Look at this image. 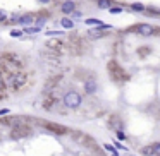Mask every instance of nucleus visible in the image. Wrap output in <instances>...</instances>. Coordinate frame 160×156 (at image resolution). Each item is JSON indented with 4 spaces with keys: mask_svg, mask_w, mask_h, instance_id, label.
<instances>
[{
    "mask_svg": "<svg viewBox=\"0 0 160 156\" xmlns=\"http://www.w3.org/2000/svg\"><path fill=\"white\" fill-rule=\"evenodd\" d=\"M64 105H66L67 108H71V110H76V108L81 106V103H83V98H81V94L78 93V91H67L66 94H64Z\"/></svg>",
    "mask_w": 160,
    "mask_h": 156,
    "instance_id": "obj_1",
    "label": "nucleus"
},
{
    "mask_svg": "<svg viewBox=\"0 0 160 156\" xmlns=\"http://www.w3.org/2000/svg\"><path fill=\"white\" fill-rule=\"evenodd\" d=\"M33 132V129L29 127L28 124H24L22 120H18V124L12 125V132H11V137L12 139H21V137H28L29 134Z\"/></svg>",
    "mask_w": 160,
    "mask_h": 156,
    "instance_id": "obj_2",
    "label": "nucleus"
},
{
    "mask_svg": "<svg viewBox=\"0 0 160 156\" xmlns=\"http://www.w3.org/2000/svg\"><path fill=\"white\" fill-rule=\"evenodd\" d=\"M43 125H45V127L48 129L50 132H53V134H59V135H64V134H67V132H69V129H67L66 125L55 124V122H45Z\"/></svg>",
    "mask_w": 160,
    "mask_h": 156,
    "instance_id": "obj_3",
    "label": "nucleus"
},
{
    "mask_svg": "<svg viewBox=\"0 0 160 156\" xmlns=\"http://www.w3.org/2000/svg\"><path fill=\"white\" fill-rule=\"evenodd\" d=\"M134 31L139 33L141 36H152L153 33H155V29H153L152 24H139V26H136V28H134Z\"/></svg>",
    "mask_w": 160,
    "mask_h": 156,
    "instance_id": "obj_4",
    "label": "nucleus"
},
{
    "mask_svg": "<svg viewBox=\"0 0 160 156\" xmlns=\"http://www.w3.org/2000/svg\"><path fill=\"white\" fill-rule=\"evenodd\" d=\"M97 89H98L97 81H95L93 77H88V79L84 81V91H86L88 94H93V93H97Z\"/></svg>",
    "mask_w": 160,
    "mask_h": 156,
    "instance_id": "obj_5",
    "label": "nucleus"
},
{
    "mask_svg": "<svg viewBox=\"0 0 160 156\" xmlns=\"http://www.w3.org/2000/svg\"><path fill=\"white\" fill-rule=\"evenodd\" d=\"M18 22L21 26H31L33 22H35V17H33L31 14H22V16L18 17Z\"/></svg>",
    "mask_w": 160,
    "mask_h": 156,
    "instance_id": "obj_6",
    "label": "nucleus"
},
{
    "mask_svg": "<svg viewBox=\"0 0 160 156\" xmlns=\"http://www.w3.org/2000/svg\"><path fill=\"white\" fill-rule=\"evenodd\" d=\"M60 9H62L64 14H72L74 9H76V4H74L72 0H66V2L62 4V7H60Z\"/></svg>",
    "mask_w": 160,
    "mask_h": 156,
    "instance_id": "obj_7",
    "label": "nucleus"
},
{
    "mask_svg": "<svg viewBox=\"0 0 160 156\" xmlns=\"http://www.w3.org/2000/svg\"><path fill=\"white\" fill-rule=\"evenodd\" d=\"M16 79L12 81V84H14V87H19L21 84H24L26 83V76L24 74H18V76H14Z\"/></svg>",
    "mask_w": 160,
    "mask_h": 156,
    "instance_id": "obj_8",
    "label": "nucleus"
},
{
    "mask_svg": "<svg viewBox=\"0 0 160 156\" xmlns=\"http://www.w3.org/2000/svg\"><path fill=\"white\" fill-rule=\"evenodd\" d=\"M60 24H62V26H64V28H66V29H72V28H74V22L71 21L69 17H64L62 21H60Z\"/></svg>",
    "mask_w": 160,
    "mask_h": 156,
    "instance_id": "obj_9",
    "label": "nucleus"
},
{
    "mask_svg": "<svg viewBox=\"0 0 160 156\" xmlns=\"http://www.w3.org/2000/svg\"><path fill=\"white\" fill-rule=\"evenodd\" d=\"M141 154H145V156H153V154H155V151H153V146L150 144V146H146V148H143V149H141Z\"/></svg>",
    "mask_w": 160,
    "mask_h": 156,
    "instance_id": "obj_10",
    "label": "nucleus"
},
{
    "mask_svg": "<svg viewBox=\"0 0 160 156\" xmlns=\"http://www.w3.org/2000/svg\"><path fill=\"white\" fill-rule=\"evenodd\" d=\"M98 7L105 11V9H110L112 4H110V0H98Z\"/></svg>",
    "mask_w": 160,
    "mask_h": 156,
    "instance_id": "obj_11",
    "label": "nucleus"
},
{
    "mask_svg": "<svg viewBox=\"0 0 160 156\" xmlns=\"http://www.w3.org/2000/svg\"><path fill=\"white\" fill-rule=\"evenodd\" d=\"M84 22H86L88 26H102V21H100V19H86Z\"/></svg>",
    "mask_w": 160,
    "mask_h": 156,
    "instance_id": "obj_12",
    "label": "nucleus"
},
{
    "mask_svg": "<svg viewBox=\"0 0 160 156\" xmlns=\"http://www.w3.org/2000/svg\"><path fill=\"white\" fill-rule=\"evenodd\" d=\"M131 9H132V11H136V12H143V11H145V5H143V4H132Z\"/></svg>",
    "mask_w": 160,
    "mask_h": 156,
    "instance_id": "obj_13",
    "label": "nucleus"
},
{
    "mask_svg": "<svg viewBox=\"0 0 160 156\" xmlns=\"http://www.w3.org/2000/svg\"><path fill=\"white\" fill-rule=\"evenodd\" d=\"M108 12H110V14H121L122 7H110V9H108Z\"/></svg>",
    "mask_w": 160,
    "mask_h": 156,
    "instance_id": "obj_14",
    "label": "nucleus"
},
{
    "mask_svg": "<svg viewBox=\"0 0 160 156\" xmlns=\"http://www.w3.org/2000/svg\"><path fill=\"white\" fill-rule=\"evenodd\" d=\"M153 146V151H155V154H160V142H155V144H152Z\"/></svg>",
    "mask_w": 160,
    "mask_h": 156,
    "instance_id": "obj_15",
    "label": "nucleus"
},
{
    "mask_svg": "<svg viewBox=\"0 0 160 156\" xmlns=\"http://www.w3.org/2000/svg\"><path fill=\"white\" fill-rule=\"evenodd\" d=\"M117 139H119V141H124V139H126V134H124L122 130H117Z\"/></svg>",
    "mask_w": 160,
    "mask_h": 156,
    "instance_id": "obj_16",
    "label": "nucleus"
},
{
    "mask_svg": "<svg viewBox=\"0 0 160 156\" xmlns=\"http://www.w3.org/2000/svg\"><path fill=\"white\" fill-rule=\"evenodd\" d=\"M5 19H7V12H4V11H0V22H4Z\"/></svg>",
    "mask_w": 160,
    "mask_h": 156,
    "instance_id": "obj_17",
    "label": "nucleus"
},
{
    "mask_svg": "<svg viewBox=\"0 0 160 156\" xmlns=\"http://www.w3.org/2000/svg\"><path fill=\"white\" fill-rule=\"evenodd\" d=\"M105 149H107V151H110V153H112V154H114V153H115V149H114V148H112V146H110V144H105Z\"/></svg>",
    "mask_w": 160,
    "mask_h": 156,
    "instance_id": "obj_18",
    "label": "nucleus"
},
{
    "mask_svg": "<svg viewBox=\"0 0 160 156\" xmlns=\"http://www.w3.org/2000/svg\"><path fill=\"white\" fill-rule=\"evenodd\" d=\"M36 31H40V28H28L26 29V33H36Z\"/></svg>",
    "mask_w": 160,
    "mask_h": 156,
    "instance_id": "obj_19",
    "label": "nucleus"
},
{
    "mask_svg": "<svg viewBox=\"0 0 160 156\" xmlns=\"http://www.w3.org/2000/svg\"><path fill=\"white\" fill-rule=\"evenodd\" d=\"M11 36H14V38H18V36H21V31H12Z\"/></svg>",
    "mask_w": 160,
    "mask_h": 156,
    "instance_id": "obj_20",
    "label": "nucleus"
},
{
    "mask_svg": "<svg viewBox=\"0 0 160 156\" xmlns=\"http://www.w3.org/2000/svg\"><path fill=\"white\" fill-rule=\"evenodd\" d=\"M0 89H4V77L0 76Z\"/></svg>",
    "mask_w": 160,
    "mask_h": 156,
    "instance_id": "obj_21",
    "label": "nucleus"
},
{
    "mask_svg": "<svg viewBox=\"0 0 160 156\" xmlns=\"http://www.w3.org/2000/svg\"><path fill=\"white\" fill-rule=\"evenodd\" d=\"M40 2H42V4H48L50 0H40Z\"/></svg>",
    "mask_w": 160,
    "mask_h": 156,
    "instance_id": "obj_22",
    "label": "nucleus"
}]
</instances>
